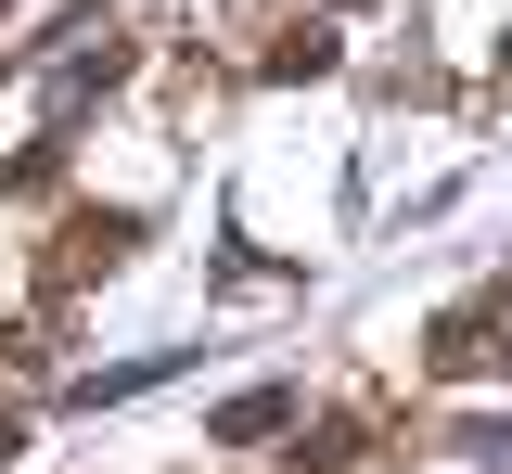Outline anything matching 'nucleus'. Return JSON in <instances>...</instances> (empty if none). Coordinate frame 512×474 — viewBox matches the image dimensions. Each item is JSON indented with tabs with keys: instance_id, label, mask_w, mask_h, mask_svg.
I'll return each mask as SVG.
<instances>
[{
	"instance_id": "nucleus-1",
	"label": "nucleus",
	"mask_w": 512,
	"mask_h": 474,
	"mask_svg": "<svg viewBox=\"0 0 512 474\" xmlns=\"http://www.w3.org/2000/svg\"><path fill=\"white\" fill-rule=\"evenodd\" d=\"M282 423H295V385H244L205 436H218V449H256V436H282Z\"/></svg>"
},
{
	"instance_id": "nucleus-2",
	"label": "nucleus",
	"mask_w": 512,
	"mask_h": 474,
	"mask_svg": "<svg viewBox=\"0 0 512 474\" xmlns=\"http://www.w3.org/2000/svg\"><path fill=\"white\" fill-rule=\"evenodd\" d=\"M103 77H116V39H103V52H77V65L52 77V116H77V103H90V90H103Z\"/></svg>"
},
{
	"instance_id": "nucleus-3",
	"label": "nucleus",
	"mask_w": 512,
	"mask_h": 474,
	"mask_svg": "<svg viewBox=\"0 0 512 474\" xmlns=\"http://www.w3.org/2000/svg\"><path fill=\"white\" fill-rule=\"evenodd\" d=\"M0 462H13V423H0Z\"/></svg>"
}]
</instances>
